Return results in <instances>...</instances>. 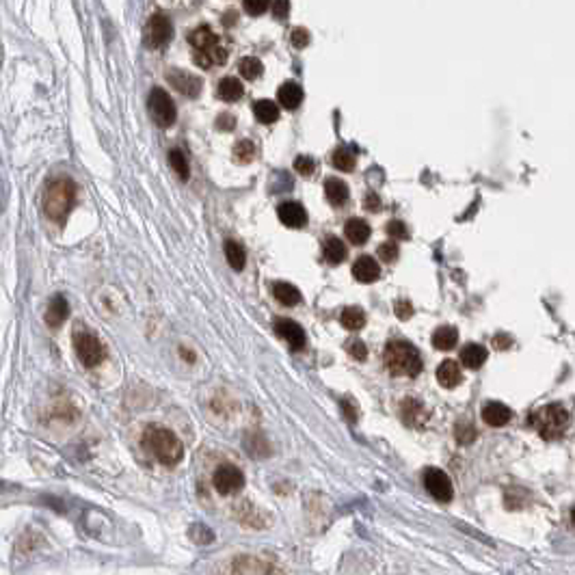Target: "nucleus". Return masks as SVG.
I'll list each match as a JSON object with an SVG mask.
<instances>
[{"label":"nucleus","mask_w":575,"mask_h":575,"mask_svg":"<svg viewBox=\"0 0 575 575\" xmlns=\"http://www.w3.org/2000/svg\"><path fill=\"white\" fill-rule=\"evenodd\" d=\"M242 5L249 16H262L271 7V0H242Z\"/></svg>","instance_id":"c9c22d12"},{"label":"nucleus","mask_w":575,"mask_h":575,"mask_svg":"<svg viewBox=\"0 0 575 575\" xmlns=\"http://www.w3.org/2000/svg\"><path fill=\"white\" fill-rule=\"evenodd\" d=\"M234 126H236L234 115H229V113L219 115V119H217V128H219V130H234Z\"/></svg>","instance_id":"a18cd8bd"},{"label":"nucleus","mask_w":575,"mask_h":575,"mask_svg":"<svg viewBox=\"0 0 575 575\" xmlns=\"http://www.w3.org/2000/svg\"><path fill=\"white\" fill-rule=\"evenodd\" d=\"M322 254H324V260L331 262V264H340L346 260V246L344 242L338 238V236H326L324 242H322Z\"/></svg>","instance_id":"6ab92c4d"},{"label":"nucleus","mask_w":575,"mask_h":575,"mask_svg":"<svg viewBox=\"0 0 575 575\" xmlns=\"http://www.w3.org/2000/svg\"><path fill=\"white\" fill-rule=\"evenodd\" d=\"M212 482H215L219 493L229 496V493H236V491H240L244 486V476L234 465H221V467H217Z\"/></svg>","instance_id":"6e6552de"},{"label":"nucleus","mask_w":575,"mask_h":575,"mask_svg":"<svg viewBox=\"0 0 575 575\" xmlns=\"http://www.w3.org/2000/svg\"><path fill=\"white\" fill-rule=\"evenodd\" d=\"M277 100L283 108L288 110H295L301 106L303 102V89L297 85V82H283L279 87V93H277Z\"/></svg>","instance_id":"dca6fc26"},{"label":"nucleus","mask_w":575,"mask_h":575,"mask_svg":"<svg viewBox=\"0 0 575 575\" xmlns=\"http://www.w3.org/2000/svg\"><path fill=\"white\" fill-rule=\"evenodd\" d=\"M256 154H258V152H256V145H254L251 141H246V139L238 141L236 147H234V160L240 162V164L251 162V160L256 158Z\"/></svg>","instance_id":"473e14b6"},{"label":"nucleus","mask_w":575,"mask_h":575,"mask_svg":"<svg viewBox=\"0 0 575 575\" xmlns=\"http://www.w3.org/2000/svg\"><path fill=\"white\" fill-rule=\"evenodd\" d=\"M143 448L167 467L178 465L184 459L182 441L171 431L162 428V426H149L143 433Z\"/></svg>","instance_id":"f257e3e1"},{"label":"nucleus","mask_w":575,"mask_h":575,"mask_svg":"<svg viewBox=\"0 0 575 575\" xmlns=\"http://www.w3.org/2000/svg\"><path fill=\"white\" fill-rule=\"evenodd\" d=\"M571 519H573V523H575V508L571 511Z\"/></svg>","instance_id":"8fccbe9b"},{"label":"nucleus","mask_w":575,"mask_h":575,"mask_svg":"<svg viewBox=\"0 0 575 575\" xmlns=\"http://www.w3.org/2000/svg\"><path fill=\"white\" fill-rule=\"evenodd\" d=\"M530 424L543 439H556L569 426V411L562 404H545L537 411H532Z\"/></svg>","instance_id":"20e7f679"},{"label":"nucleus","mask_w":575,"mask_h":575,"mask_svg":"<svg viewBox=\"0 0 575 575\" xmlns=\"http://www.w3.org/2000/svg\"><path fill=\"white\" fill-rule=\"evenodd\" d=\"M74 348H76V355H78L80 363L87 365V368H96L104 359V346L98 340V336L91 334L89 329H82V326L76 329V331H74Z\"/></svg>","instance_id":"39448f33"},{"label":"nucleus","mask_w":575,"mask_h":575,"mask_svg":"<svg viewBox=\"0 0 575 575\" xmlns=\"http://www.w3.org/2000/svg\"><path fill=\"white\" fill-rule=\"evenodd\" d=\"M273 295L275 299L285 305V307H292V305H299L301 303V292H299V288L292 285V283H288V281H277L273 285Z\"/></svg>","instance_id":"f3484780"},{"label":"nucleus","mask_w":575,"mask_h":575,"mask_svg":"<svg viewBox=\"0 0 575 575\" xmlns=\"http://www.w3.org/2000/svg\"><path fill=\"white\" fill-rule=\"evenodd\" d=\"M353 277L361 283H375L381 277V266L372 256H361L353 264Z\"/></svg>","instance_id":"4468645a"},{"label":"nucleus","mask_w":575,"mask_h":575,"mask_svg":"<svg viewBox=\"0 0 575 575\" xmlns=\"http://www.w3.org/2000/svg\"><path fill=\"white\" fill-rule=\"evenodd\" d=\"M387 234H389L392 238H396V240H404V238L409 236L406 225H404L402 221H389V223H387Z\"/></svg>","instance_id":"ea45409f"},{"label":"nucleus","mask_w":575,"mask_h":575,"mask_svg":"<svg viewBox=\"0 0 575 575\" xmlns=\"http://www.w3.org/2000/svg\"><path fill=\"white\" fill-rule=\"evenodd\" d=\"M424 486L428 489L431 496L435 500H439V502H450L452 500V482L441 469H426Z\"/></svg>","instance_id":"1a4fd4ad"},{"label":"nucleus","mask_w":575,"mask_h":575,"mask_svg":"<svg viewBox=\"0 0 575 575\" xmlns=\"http://www.w3.org/2000/svg\"><path fill=\"white\" fill-rule=\"evenodd\" d=\"M190 537L197 541V543H212V539H215V534L208 530V528H203L201 523H195L193 525V530H190Z\"/></svg>","instance_id":"58836bf2"},{"label":"nucleus","mask_w":575,"mask_h":575,"mask_svg":"<svg viewBox=\"0 0 575 575\" xmlns=\"http://www.w3.org/2000/svg\"><path fill=\"white\" fill-rule=\"evenodd\" d=\"M402 418H404L409 424H416V420H424L422 402H420V400H411V398H406V400L402 402Z\"/></svg>","instance_id":"2f4dec72"},{"label":"nucleus","mask_w":575,"mask_h":575,"mask_svg":"<svg viewBox=\"0 0 575 575\" xmlns=\"http://www.w3.org/2000/svg\"><path fill=\"white\" fill-rule=\"evenodd\" d=\"M254 113H256V119L262 123H273L279 119V108L273 100H258L254 104Z\"/></svg>","instance_id":"bb28decb"},{"label":"nucleus","mask_w":575,"mask_h":575,"mask_svg":"<svg viewBox=\"0 0 575 575\" xmlns=\"http://www.w3.org/2000/svg\"><path fill=\"white\" fill-rule=\"evenodd\" d=\"M309 41H312V37H309V30H307V28L297 26V28L290 30V44H292L297 50L307 48V46H309Z\"/></svg>","instance_id":"f704fd0d"},{"label":"nucleus","mask_w":575,"mask_h":575,"mask_svg":"<svg viewBox=\"0 0 575 575\" xmlns=\"http://www.w3.org/2000/svg\"><path fill=\"white\" fill-rule=\"evenodd\" d=\"M76 203V184L69 178H57L44 193V212L48 219L63 223Z\"/></svg>","instance_id":"f03ea898"},{"label":"nucleus","mask_w":575,"mask_h":575,"mask_svg":"<svg viewBox=\"0 0 575 575\" xmlns=\"http://www.w3.org/2000/svg\"><path fill=\"white\" fill-rule=\"evenodd\" d=\"M486 348L480 346V344H467L463 351H461V361L465 368L469 370H478L484 361H486Z\"/></svg>","instance_id":"b1692460"},{"label":"nucleus","mask_w":575,"mask_h":575,"mask_svg":"<svg viewBox=\"0 0 575 575\" xmlns=\"http://www.w3.org/2000/svg\"><path fill=\"white\" fill-rule=\"evenodd\" d=\"M461 379H463V375H461V368H459L457 361L448 359L437 368V381L443 387H457L461 383Z\"/></svg>","instance_id":"a211bd4d"},{"label":"nucleus","mask_w":575,"mask_h":575,"mask_svg":"<svg viewBox=\"0 0 575 575\" xmlns=\"http://www.w3.org/2000/svg\"><path fill=\"white\" fill-rule=\"evenodd\" d=\"M225 258L229 262V266L234 271H242L244 268V262H246V254L242 249V244L236 242V240H227L225 242Z\"/></svg>","instance_id":"a878e982"},{"label":"nucleus","mask_w":575,"mask_h":575,"mask_svg":"<svg viewBox=\"0 0 575 575\" xmlns=\"http://www.w3.org/2000/svg\"><path fill=\"white\" fill-rule=\"evenodd\" d=\"M385 365L394 377H418L422 372V357L414 344L396 340L385 346Z\"/></svg>","instance_id":"7ed1b4c3"},{"label":"nucleus","mask_w":575,"mask_h":575,"mask_svg":"<svg viewBox=\"0 0 575 575\" xmlns=\"http://www.w3.org/2000/svg\"><path fill=\"white\" fill-rule=\"evenodd\" d=\"M511 418H513V411L502 402H486L482 406V420L489 426H504L511 422Z\"/></svg>","instance_id":"2eb2a0df"},{"label":"nucleus","mask_w":575,"mask_h":575,"mask_svg":"<svg viewBox=\"0 0 575 575\" xmlns=\"http://www.w3.org/2000/svg\"><path fill=\"white\" fill-rule=\"evenodd\" d=\"M394 309H396V316H398L400 320H409L411 316H414V305H411L406 299H400V301L394 305Z\"/></svg>","instance_id":"37998d69"},{"label":"nucleus","mask_w":575,"mask_h":575,"mask_svg":"<svg viewBox=\"0 0 575 575\" xmlns=\"http://www.w3.org/2000/svg\"><path fill=\"white\" fill-rule=\"evenodd\" d=\"M188 41H190V46L195 48V52H210V50H215V48L221 44L219 37H217V33H215L210 26H205V24L197 26V28L190 33Z\"/></svg>","instance_id":"ddd939ff"},{"label":"nucleus","mask_w":575,"mask_h":575,"mask_svg":"<svg viewBox=\"0 0 575 575\" xmlns=\"http://www.w3.org/2000/svg\"><path fill=\"white\" fill-rule=\"evenodd\" d=\"M344 234L346 238L353 242V244H365L370 240V225L363 221V219H351L346 225H344Z\"/></svg>","instance_id":"4be33fe9"},{"label":"nucleus","mask_w":575,"mask_h":575,"mask_svg":"<svg viewBox=\"0 0 575 575\" xmlns=\"http://www.w3.org/2000/svg\"><path fill=\"white\" fill-rule=\"evenodd\" d=\"M147 106H149V115L154 119L156 126L160 128H169L176 123V117H178V110H176V104L173 100L169 98V93L160 89V87H154L149 91V100H147Z\"/></svg>","instance_id":"423d86ee"},{"label":"nucleus","mask_w":575,"mask_h":575,"mask_svg":"<svg viewBox=\"0 0 575 575\" xmlns=\"http://www.w3.org/2000/svg\"><path fill=\"white\" fill-rule=\"evenodd\" d=\"M295 169L301 173V176H312L314 171H316V160L314 158H309V156H299L297 160H295Z\"/></svg>","instance_id":"4c0bfd02"},{"label":"nucleus","mask_w":575,"mask_h":575,"mask_svg":"<svg viewBox=\"0 0 575 575\" xmlns=\"http://www.w3.org/2000/svg\"><path fill=\"white\" fill-rule=\"evenodd\" d=\"M277 215H279V221H281L285 227H292V229L303 227L305 221H307V212H305V208H303V205H301L299 201H283V203L279 205Z\"/></svg>","instance_id":"f8f14e48"},{"label":"nucleus","mask_w":575,"mask_h":575,"mask_svg":"<svg viewBox=\"0 0 575 575\" xmlns=\"http://www.w3.org/2000/svg\"><path fill=\"white\" fill-rule=\"evenodd\" d=\"M459 342V331L455 326H439L437 331L433 334V346L437 351H450V348H455Z\"/></svg>","instance_id":"412c9836"},{"label":"nucleus","mask_w":575,"mask_h":575,"mask_svg":"<svg viewBox=\"0 0 575 575\" xmlns=\"http://www.w3.org/2000/svg\"><path fill=\"white\" fill-rule=\"evenodd\" d=\"M348 353H351V357L357 359V361H365V357H368V348H365V344H363L361 340H353V342L348 344Z\"/></svg>","instance_id":"79ce46f5"},{"label":"nucleus","mask_w":575,"mask_h":575,"mask_svg":"<svg viewBox=\"0 0 575 575\" xmlns=\"http://www.w3.org/2000/svg\"><path fill=\"white\" fill-rule=\"evenodd\" d=\"M217 93H219V98L225 100V102H236V100L242 98L244 89H242V85H240V80H238V78L227 76V78H223V80L219 82Z\"/></svg>","instance_id":"393cba45"},{"label":"nucleus","mask_w":575,"mask_h":575,"mask_svg":"<svg viewBox=\"0 0 575 575\" xmlns=\"http://www.w3.org/2000/svg\"><path fill=\"white\" fill-rule=\"evenodd\" d=\"M167 80L171 85L182 93V96H188V98H197L201 93V80L184 69H169L167 72Z\"/></svg>","instance_id":"9d476101"},{"label":"nucleus","mask_w":575,"mask_h":575,"mask_svg":"<svg viewBox=\"0 0 575 575\" xmlns=\"http://www.w3.org/2000/svg\"><path fill=\"white\" fill-rule=\"evenodd\" d=\"M324 197L331 201L334 205H342L344 201H348V186H346V182H342L340 178H329L324 182Z\"/></svg>","instance_id":"aec40b11"},{"label":"nucleus","mask_w":575,"mask_h":575,"mask_svg":"<svg viewBox=\"0 0 575 575\" xmlns=\"http://www.w3.org/2000/svg\"><path fill=\"white\" fill-rule=\"evenodd\" d=\"M169 164L173 167V171L180 176V180H188L190 171H188V162H186V156L180 152V149H171L169 152Z\"/></svg>","instance_id":"72a5a7b5"},{"label":"nucleus","mask_w":575,"mask_h":575,"mask_svg":"<svg viewBox=\"0 0 575 575\" xmlns=\"http://www.w3.org/2000/svg\"><path fill=\"white\" fill-rule=\"evenodd\" d=\"M474 437H476V431H474V426L472 424H459L457 426V441L459 443H469V441H474Z\"/></svg>","instance_id":"a19ab883"},{"label":"nucleus","mask_w":575,"mask_h":575,"mask_svg":"<svg viewBox=\"0 0 575 575\" xmlns=\"http://www.w3.org/2000/svg\"><path fill=\"white\" fill-rule=\"evenodd\" d=\"M275 331L290 344L292 351H301L305 346V331L303 326L295 320H288V318H279L275 322Z\"/></svg>","instance_id":"9b49d317"},{"label":"nucleus","mask_w":575,"mask_h":575,"mask_svg":"<svg viewBox=\"0 0 575 575\" xmlns=\"http://www.w3.org/2000/svg\"><path fill=\"white\" fill-rule=\"evenodd\" d=\"M173 35V28H171V22L167 20V16L162 13H154L145 28H143V37H145V44L154 50H160L169 44V39Z\"/></svg>","instance_id":"0eeeda50"},{"label":"nucleus","mask_w":575,"mask_h":575,"mask_svg":"<svg viewBox=\"0 0 575 575\" xmlns=\"http://www.w3.org/2000/svg\"><path fill=\"white\" fill-rule=\"evenodd\" d=\"M264 573H266L264 564L258 558L244 556L234 562V575H264Z\"/></svg>","instance_id":"cd10ccee"},{"label":"nucleus","mask_w":575,"mask_h":575,"mask_svg":"<svg viewBox=\"0 0 575 575\" xmlns=\"http://www.w3.org/2000/svg\"><path fill=\"white\" fill-rule=\"evenodd\" d=\"M238 69H240V76L246 78V80H256V78H260L262 72H264L262 61L256 59V57H244V59H240Z\"/></svg>","instance_id":"c756f323"},{"label":"nucleus","mask_w":575,"mask_h":575,"mask_svg":"<svg viewBox=\"0 0 575 575\" xmlns=\"http://www.w3.org/2000/svg\"><path fill=\"white\" fill-rule=\"evenodd\" d=\"M398 254H400V249H398V244L396 242H383V244H379V258L383 260V262H394L396 258H398Z\"/></svg>","instance_id":"e433bc0d"},{"label":"nucleus","mask_w":575,"mask_h":575,"mask_svg":"<svg viewBox=\"0 0 575 575\" xmlns=\"http://www.w3.org/2000/svg\"><path fill=\"white\" fill-rule=\"evenodd\" d=\"M508 344H511V340H508V338H504V336H498V338H496V346H500V348H502V346H508Z\"/></svg>","instance_id":"09e8293b"},{"label":"nucleus","mask_w":575,"mask_h":575,"mask_svg":"<svg viewBox=\"0 0 575 575\" xmlns=\"http://www.w3.org/2000/svg\"><path fill=\"white\" fill-rule=\"evenodd\" d=\"M288 13H290V0H275L273 5V16L277 20H285Z\"/></svg>","instance_id":"c03bdc74"},{"label":"nucleus","mask_w":575,"mask_h":575,"mask_svg":"<svg viewBox=\"0 0 575 575\" xmlns=\"http://www.w3.org/2000/svg\"><path fill=\"white\" fill-rule=\"evenodd\" d=\"M340 322L348 329V331H359V329H363V324H365V314L359 307H346L340 316Z\"/></svg>","instance_id":"c85d7f7f"},{"label":"nucleus","mask_w":575,"mask_h":575,"mask_svg":"<svg viewBox=\"0 0 575 575\" xmlns=\"http://www.w3.org/2000/svg\"><path fill=\"white\" fill-rule=\"evenodd\" d=\"M67 316H69V305H67V301H65L61 295H57V297L50 301V305H48L46 322H48L50 326H61L63 320H65Z\"/></svg>","instance_id":"5701e85b"},{"label":"nucleus","mask_w":575,"mask_h":575,"mask_svg":"<svg viewBox=\"0 0 575 575\" xmlns=\"http://www.w3.org/2000/svg\"><path fill=\"white\" fill-rule=\"evenodd\" d=\"M342 411H344L346 418H348L351 422H357V411H355V406H353L348 400H342Z\"/></svg>","instance_id":"de8ad7c7"},{"label":"nucleus","mask_w":575,"mask_h":575,"mask_svg":"<svg viewBox=\"0 0 575 575\" xmlns=\"http://www.w3.org/2000/svg\"><path fill=\"white\" fill-rule=\"evenodd\" d=\"M365 203H368V210H370V212H379V210H381V199H379L375 193H370V195L365 197Z\"/></svg>","instance_id":"49530a36"},{"label":"nucleus","mask_w":575,"mask_h":575,"mask_svg":"<svg viewBox=\"0 0 575 575\" xmlns=\"http://www.w3.org/2000/svg\"><path fill=\"white\" fill-rule=\"evenodd\" d=\"M357 164V158L355 154L348 149V147H338L334 152V167L340 169V171H353Z\"/></svg>","instance_id":"7c9ffc66"}]
</instances>
